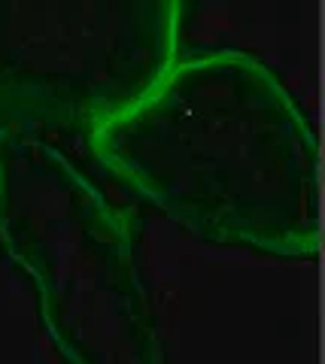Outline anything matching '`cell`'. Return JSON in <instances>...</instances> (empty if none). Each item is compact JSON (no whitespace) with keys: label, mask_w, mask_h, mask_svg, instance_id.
I'll list each match as a JSON object with an SVG mask.
<instances>
[{"label":"cell","mask_w":325,"mask_h":364,"mask_svg":"<svg viewBox=\"0 0 325 364\" xmlns=\"http://www.w3.org/2000/svg\"><path fill=\"white\" fill-rule=\"evenodd\" d=\"M88 136L110 173L188 231L279 258L319 252L316 134L283 79L252 55L174 61Z\"/></svg>","instance_id":"cell-1"},{"label":"cell","mask_w":325,"mask_h":364,"mask_svg":"<svg viewBox=\"0 0 325 364\" xmlns=\"http://www.w3.org/2000/svg\"><path fill=\"white\" fill-rule=\"evenodd\" d=\"M0 246L67 364H161L122 213L46 136L0 124Z\"/></svg>","instance_id":"cell-2"},{"label":"cell","mask_w":325,"mask_h":364,"mask_svg":"<svg viewBox=\"0 0 325 364\" xmlns=\"http://www.w3.org/2000/svg\"><path fill=\"white\" fill-rule=\"evenodd\" d=\"M183 0H0V112L119 116L179 61Z\"/></svg>","instance_id":"cell-3"}]
</instances>
